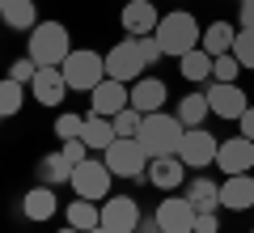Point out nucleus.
<instances>
[{"instance_id":"f257e3e1","label":"nucleus","mask_w":254,"mask_h":233,"mask_svg":"<svg viewBox=\"0 0 254 233\" xmlns=\"http://www.w3.org/2000/svg\"><path fill=\"white\" fill-rule=\"evenodd\" d=\"M72 51V34L64 21H38L26 34V55L38 64V68H60Z\"/></svg>"},{"instance_id":"f03ea898","label":"nucleus","mask_w":254,"mask_h":233,"mask_svg":"<svg viewBox=\"0 0 254 233\" xmlns=\"http://www.w3.org/2000/svg\"><path fill=\"white\" fill-rule=\"evenodd\" d=\"M157 43H161L165 55H174V60H182L187 51H195L203 38V26L195 21V13L187 9H174V13H161V21H157Z\"/></svg>"},{"instance_id":"7ed1b4c3","label":"nucleus","mask_w":254,"mask_h":233,"mask_svg":"<svg viewBox=\"0 0 254 233\" xmlns=\"http://www.w3.org/2000/svg\"><path fill=\"white\" fill-rule=\"evenodd\" d=\"M182 119L174 110H157V115H144V127H140L136 140L144 144L148 157H174L178 153V140H182Z\"/></svg>"},{"instance_id":"20e7f679","label":"nucleus","mask_w":254,"mask_h":233,"mask_svg":"<svg viewBox=\"0 0 254 233\" xmlns=\"http://www.w3.org/2000/svg\"><path fill=\"white\" fill-rule=\"evenodd\" d=\"M60 72H64V81H68V89L93 93L102 81H106V55H102V51H89V47H72L68 60L60 64Z\"/></svg>"},{"instance_id":"39448f33","label":"nucleus","mask_w":254,"mask_h":233,"mask_svg":"<svg viewBox=\"0 0 254 233\" xmlns=\"http://www.w3.org/2000/svg\"><path fill=\"white\" fill-rule=\"evenodd\" d=\"M102 161H106V170L115 174V178L140 182V178H148V161H153V157L144 153L140 140H115L106 153H102Z\"/></svg>"},{"instance_id":"423d86ee","label":"nucleus","mask_w":254,"mask_h":233,"mask_svg":"<svg viewBox=\"0 0 254 233\" xmlns=\"http://www.w3.org/2000/svg\"><path fill=\"white\" fill-rule=\"evenodd\" d=\"M216 149H220V140L208 127H187L182 140H178V157L187 161V170H208V165H216Z\"/></svg>"},{"instance_id":"0eeeda50","label":"nucleus","mask_w":254,"mask_h":233,"mask_svg":"<svg viewBox=\"0 0 254 233\" xmlns=\"http://www.w3.org/2000/svg\"><path fill=\"white\" fill-rule=\"evenodd\" d=\"M110 178H115V174L106 170V161L89 157V161H81V165L72 170V182H68V187H72L81 199H93V204H102V199H110Z\"/></svg>"},{"instance_id":"6e6552de","label":"nucleus","mask_w":254,"mask_h":233,"mask_svg":"<svg viewBox=\"0 0 254 233\" xmlns=\"http://www.w3.org/2000/svg\"><path fill=\"white\" fill-rule=\"evenodd\" d=\"M144 68H148V64L140 60L136 38H119V43L106 51V77H115V81H123V85L140 81V77H144Z\"/></svg>"},{"instance_id":"1a4fd4ad","label":"nucleus","mask_w":254,"mask_h":233,"mask_svg":"<svg viewBox=\"0 0 254 233\" xmlns=\"http://www.w3.org/2000/svg\"><path fill=\"white\" fill-rule=\"evenodd\" d=\"M208 106H212V115L216 119H242L246 115V106H250V98H246V89L237 81H208Z\"/></svg>"},{"instance_id":"9d476101","label":"nucleus","mask_w":254,"mask_h":233,"mask_svg":"<svg viewBox=\"0 0 254 233\" xmlns=\"http://www.w3.org/2000/svg\"><path fill=\"white\" fill-rule=\"evenodd\" d=\"M216 170L225 174H254V140H246L242 132L229 136V140H220L216 149Z\"/></svg>"},{"instance_id":"9b49d317","label":"nucleus","mask_w":254,"mask_h":233,"mask_svg":"<svg viewBox=\"0 0 254 233\" xmlns=\"http://www.w3.org/2000/svg\"><path fill=\"white\" fill-rule=\"evenodd\" d=\"M131 106V85L115 81V77H106V81L98 85V89L89 93V115H102V119H115L119 110Z\"/></svg>"},{"instance_id":"f8f14e48","label":"nucleus","mask_w":254,"mask_h":233,"mask_svg":"<svg viewBox=\"0 0 254 233\" xmlns=\"http://www.w3.org/2000/svg\"><path fill=\"white\" fill-rule=\"evenodd\" d=\"M153 216L161 225V233H195V208L187 195H165Z\"/></svg>"},{"instance_id":"ddd939ff","label":"nucleus","mask_w":254,"mask_h":233,"mask_svg":"<svg viewBox=\"0 0 254 233\" xmlns=\"http://www.w3.org/2000/svg\"><path fill=\"white\" fill-rule=\"evenodd\" d=\"M140 204L131 195H110V199H102V225H106L110 233H136V225H140Z\"/></svg>"},{"instance_id":"4468645a","label":"nucleus","mask_w":254,"mask_h":233,"mask_svg":"<svg viewBox=\"0 0 254 233\" xmlns=\"http://www.w3.org/2000/svg\"><path fill=\"white\" fill-rule=\"evenodd\" d=\"M119 21H123L127 38H140V34H153V30H157L161 13H157L153 0H123V13H119Z\"/></svg>"},{"instance_id":"2eb2a0df","label":"nucleus","mask_w":254,"mask_h":233,"mask_svg":"<svg viewBox=\"0 0 254 233\" xmlns=\"http://www.w3.org/2000/svg\"><path fill=\"white\" fill-rule=\"evenodd\" d=\"M165 102H170V89H165L161 77H140V81H131V106L140 115H157V110H165Z\"/></svg>"},{"instance_id":"dca6fc26","label":"nucleus","mask_w":254,"mask_h":233,"mask_svg":"<svg viewBox=\"0 0 254 233\" xmlns=\"http://www.w3.org/2000/svg\"><path fill=\"white\" fill-rule=\"evenodd\" d=\"M55 212H60V199H55V187H47V182H38V187H30L26 195H21V216H26L30 225L51 221Z\"/></svg>"},{"instance_id":"f3484780","label":"nucleus","mask_w":254,"mask_h":233,"mask_svg":"<svg viewBox=\"0 0 254 233\" xmlns=\"http://www.w3.org/2000/svg\"><path fill=\"white\" fill-rule=\"evenodd\" d=\"M220 208L229 212H254V174H229L220 182Z\"/></svg>"},{"instance_id":"a211bd4d","label":"nucleus","mask_w":254,"mask_h":233,"mask_svg":"<svg viewBox=\"0 0 254 233\" xmlns=\"http://www.w3.org/2000/svg\"><path fill=\"white\" fill-rule=\"evenodd\" d=\"M64 93H68V81H64L60 68H38L34 81H30V98L43 102V106H60Z\"/></svg>"},{"instance_id":"6ab92c4d","label":"nucleus","mask_w":254,"mask_h":233,"mask_svg":"<svg viewBox=\"0 0 254 233\" xmlns=\"http://www.w3.org/2000/svg\"><path fill=\"white\" fill-rule=\"evenodd\" d=\"M148 182H153L157 191H178L182 182H187V161H182L178 153H174V157H153V161H148Z\"/></svg>"},{"instance_id":"aec40b11","label":"nucleus","mask_w":254,"mask_h":233,"mask_svg":"<svg viewBox=\"0 0 254 233\" xmlns=\"http://www.w3.org/2000/svg\"><path fill=\"white\" fill-rule=\"evenodd\" d=\"M182 195L190 199L195 212H216L220 208V182H212L208 174H195V178L182 182Z\"/></svg>"},{"instance_id":"412c9836","label":"nucleus","mask_w":254,"mask_h":233,"mask_svg":"<svg viewBox=\"0 0 254 233\" xmlns=\"http://www.w3.org/2000/svg\"><path fill=\"white\" fill-rule=\"evenodd\" d=\"M34 170H38V182H47V187H64V182H72V161H68L60 149L43 153Z\"/></svg>"},{"instance_id":"4be33fe9","label":"nucleus","mask_w":254,"mask_h":233,"mask_svg":"<svg viewBox=\"0 0 254 233\" xmlns=\"http://www.w3.org/2000/svg\"><path fill=\"white\" fill-rule=\"evenodd\" d=\"M64 221L72 225V229L89 233V229H98V225H102V204H93V199H81V195H76L72 204H64Z\"/></svg>"},{"instance_id":"5701e85b","label":"nucleus","mask_w":254,"mask_h":233,"mask_svg":"<svg viewBox=\"0 0 254 233\" xmlns=\"http://www.w3.org/2000/svg\"><path fill=\"white\" fill-rule=\"evenodd\" d=\"M233 38H237V26H233V21H212V26H203L199 47L216 60V55H229V51H233Z\"/></svg>"},{"instance_id":"b1692460","label":"nucleus","mask_w":254,"mask_h":233,"mask_svg":"<svg viewBox=\"0 0 254 233\" xmlns=\"http://www.w3.org/2000/svg\"><path fill=\"white\" fill-rule=\"evenodd\" d=\"M0 21H4L9 30H17V34H30V30L38 26L34 0H4V13H0Z\"/></svg>"},{"instance_id":"393cba45","label":"nucleus","mask_w":254,"mask_h":233,"mask_svg":"<svg viewBox=\"0 0 254 233\" xmlns=\"http://www.w3.org/2000/svg\"><path fill=\"white\" fill-rule=\"evenodd\" d=\"M174 115L182 119V127H203V119L212 115V106H208V93L203 89H190V93H182L178 98V110Z\"/></svg>"},{"instance_id":"a878e982","label":"nucleus","mask_w":254,"mask_h":233,"mask_svg":"<svg viewBox=\"0 0 254 233\" xmlns=\"http://www.w3.org/2000/svg\"><path fill=\"white\" fill-rule=\"evenodd\" d=\"M81 140L89 144V153H106L110 144L119 140V136H115V123H110V119H102V115H85V132H81Z\"/></svg>"},{"instance_id":"bb28decb","label":"nucleus","mask_w":254,"mask_h":233,"mask_svg":"<svg viewBox=\"0 0 254 233\" xmlns=\"http://www.w3.org/2000/svg\"><path fill=\"white\" fill-rule=\"evenodd\" d=\"M178 72H182V81H190V85H208L212 81V55L203 47H195V51H187L178 60Z\"/></svg>"},{"instance_id":"cd10ccee","label":"nucleus","mask_w":254,"mask_h":233,"mask_svg":"<svg viewBox=\"0 0 254 233\" xmlns=\"http://www.w3.org/2000/svg\"><path fill=\"white\" fill-rule=\"evenodd\" d=\"M26 98H30V85H21V81H13V77H4V81H0V119L21 115Z\"/></svg>"},{"instance_id":"c85d7f7f","label":"nucleus","mask_w":254,"mask_h":233,"mask_svg":"<svg viewBox=\"0 0 254 233\" xmlns=\"http://www.w3.org/2000/svg\"><path fill=\"white\" fill-rule=\"evenodd\" d=\"M110 123H115V136H119V140H136L140 127H144V115H140L136 106H127V110H119Z\"/></svg>"},{"instance_id":"c756f323","label":"nucleus","mask_w":254,"mask_h":233,"mask_svg":"<svg viewBox=\"0 0 254 233\" xmlns=\"http://www.w3.org/2000/svg\"><path fill=\"white\" fill-rule=\"evenodd\" d=\"M81 132H85V115H76V110H60L55 115V136L60 140H76Z\"/></svg>"},{"instance_id":"7c9ffc66","label":"nucleus","mask_w":254,"mask_h":233,"mask_svg":"<svg viewBox=\"0 0 254 233\" xmlns=\"http://www.w3.org/2000/svg\"><path fill=\"white\" fill-rule=\"evenodd\" d=\"M233 55L246 72H254V30H242L237 26V38H233Z\"/></svg>"},{"instance_id":"2f4dec72","label":"nucleus","mask_w":254,"mask_h":233,"mask_svg":"<svg viewBox=\"0 0 254 233\" xmlns=\"http://www.w3.org/2000/svg\"><path fill=\"white\" fill-rule=\"evenodd\" d=\"M242 64H237V55L229 51V55H216V60H212V81H237V77H242Z\"/></svg>"},{"instance_id":"473e14b6","label":"nucleus","mask_w":254,"mask_h":233,"mask_svg":"<svg viewBox=\"0 0 254 233\" xmlns=\"http://www.w3.org/2000/svg\"><path fill=\"white\" fill-rule=\"evenodd\" d=\"M136 47H140V60H144L148 68H153L157 60H165V51H161V43H157V34H140Z\"/></svg>"},{"instance_id":"72a5a7b5","label":"nucleus","mask_w":254,"mask_h":233,"mask_svg":"<svg viewBox=\"0 0 254 233\" xmlns=\"http://www.w3.org/2000/svg\"><path fill=\"white\" fill-rule=\"evenodd\" d=\"M60 153L68 157V161H72V170H76L81 161H89V144H85L81 136H76V140H60Z\"/></svg>"},{"instance_id":"f704fd0d","label":"nucleus","mask_w":254,"mask_h":233,"mask_svg":"<svg viewBox=\"0 0 254 233\" xmlns=\"http://www.w3.org/2000/svg\"><path fill=\"white\" fill-rule=\"evenodd\" d=\"M34 72H38V64L30 60V55H21V60H13V64H9V77H13V81H21V85L34 81Z\"/></svg>"},{"instance_id":"c9c22d12","label":"nucleus","mask_w":254,"mask_h":233,"mask_svg":"<svg viewBox=\"0 0 254 233\" xmlns=\"http://www.w3.org/2000/svg\"><path fill=\"white\" fill-rule=\"evenodd\" d=\"M195 233H220V216L216 212H195Z\"/></svg>"},{"instance_id":"e433bc0d","label":"nucleus","mask_w":254,"mask_h":233,"mask_svg":"<svg viewBox=\"0 0 254 233\" xmlns=\"http://www.w3.org/2000/svg\"><path fill=\"white\" fill-rule=\"evenodd\" d=\"M237 26H242V30H254V0L237 4Z\"/></svg>"},{"instance_id":"4c0bfd02","label":"nucleus","mask_w":254,"mask_h":233,"mask_svg":"<svg viewBox=\"0 0 254 233\" xmlns=\"http://www.w3.org/2000/svg\"><path fill=\"white\" fill-rule=\"evenodd\" d=\"M237 127H242V136H246V140H254V106H246V115L237 119Z\"/></svg>"},{"instance_id":"58836bf2","label":"nucleus","mask_w":254,"mask_h":233,"mask_svg":"<svg viewBox=\"0 0 254 233\" xmlns=\"http://www.w3.org/2000/svg\"><path fill=\"white\" fill-rule=\"evenodd\" d=\"M136 233H161V225H157V216H140Z\"/></svg>"},{"instance_id":"ea45409f","label":"nucleus","mask_w":254,"mask_h":233,"mask_svg":"<svg viewBox=\"0 0 254 233\" xmlns=\"http://www.w3.org/2000/svg\"><path fill=\"white\" fill-rule=\"evenodd\" d=\"M60 233H81V229H72V225H64V229H60Z\"/></svg>"},{"instance_id":"a19ab883","label":"nucleus","mask_w":254,"mask_h":233,"mask_svg":"<svg viewBox=\"0 0 254 233\" xmlns=\"http://www.w3.org/2000/svg\"><path fill=\"white\" fill-rule=\"evenodd\" d=\"M89 233H110V229H106V225H98V229H89Z\"/></svg>"},{"instance_id":"79ce46f5","label":"nucleus","mask_w":254,"mask_h":233,"mask_svg":"<svg viewBox=\"0 0 254 233\" xmlns=\"http://www.w3.org/2000/svg\"><path fill=\"white\" fill-rule=\"evenodd\" d=\"M0 13H4V0H0Z\"/></svg>"},{"instance_id":"37998d69","label":"nucleus","mask_w":254,"mask_h":233,"mask_svg":"<svg viewBox=\"0 0 254 233\" xmlns=\"http://www.w3.org/2000/svg\"><path fill=\"white\" fill-rule=\"evenodd\" d=\"M237 4H246V0H237Z\"/></svg>"}]
</instances>
